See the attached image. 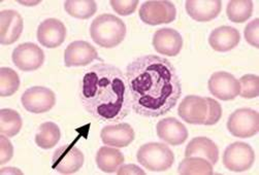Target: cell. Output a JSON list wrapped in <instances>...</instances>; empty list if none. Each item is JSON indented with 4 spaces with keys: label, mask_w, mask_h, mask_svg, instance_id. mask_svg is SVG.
I'll use <instances>...</instances> for the list:
<instances>
[{
    "label": "cell",
    "mask_w": 259,
    "mask_h": 175,
    "mask_svg": "<svg viewBox=\"0 0 259 175\" xmlns=\"http://www.w3.org/2000/svg\"><path fill=\"white\" fill-rule=\"evenodd\" d=\"M132 108L145 118H159L170 111L182 94L175 66L165 58L145 55L126 67Z\"/></svg>",
    "instance_id": "1"
},
{
    "label": "cell",
    "mask_w": 259,
    "mask_h": 175,
    "mask_svg": "<svg viewBox=\"0 0 259 175\" xmlns=\"http://www.w3.org/2000/svg\"><path fill=\"white\" fill-rule=\"evenodd\" d=\"M79 97L86 111L99 122L118 123L132 110L126 77L111 64L98 63L85 71Z\"/></svg>",
    "instance_id": "2"
},
{
    "label": "cell",
    "mask_w": 259,
    "mask_h": 175,
    "mask_svg": "<svg viewBox=\"0 0 259 175\" xmlns=\"http://www.w3.org/2000/svg\"><path fill=\"white\" fill-rule=\"evenodd\" d=\"M90 35L97 45L112 48L124 40L126 36V25L114 15L103 14L95 18L92 22Z\"/></svg>",
    "instance_id": "3"
},
{
    "label": "cell",
    "mask_w": 259,
    "mask_h": 175,
    "mask_svg": "<svg viewBox=\"0 0 259 175\" xmlns=\"http://www.w3.org/2000/svg\"><path fill=\"white\" fill-rule=\"evenodd\" d=\"M137 158L142 166L154 172L165 171L175 162L171 149L167 145L158 142H150L142 145L139 148Z\"/></svg>",
    "instance_id": "4"
},
{
    "label": "cell",
    "mask_w": 259,
    "mask_h": 175,
    "mask_svg": "<svg viewBox=\"0 0 259 175\" xmlns=\"http://www.w3.org/2000/svg\"><path fill=\"white\" fill-rule=\"evenodd\" d=\"M227 129L235 137H252L259 132V113L251 108L237 109L228 118Z\"/></svg>",
    "instance_id": "5"
},
{
    "label": "cell",
    "mask_w": 259,
    "mask_h": 175,
    "mask_svg": "<svg viewBox=\"0 0 259 175\" xmlns=\"http://www.w3.org/2000/svg\"><path fill=\"white\" fill-rule=\"evenodd\" d=\"M176 17V7L167 0H150L144 3L140 9L141 20L151 26L171 23Z\"/></svg>",
    "instance_id": "6"
},
{
    "label": "cell",
    "mask_w": 259,
    "mask_h": 175,
    "mask_svg": "<svg viewBox=\"0 0 259 175\" xmlns=\"http://www.w3.org/2000/svg\"><path fill=\"white\" fill-rule=\"evenodd\" d=\"M255 160L253 148L245 142H234L228 145L223 154V165L232 172L249 170Z\"/></svg>",
    "instance_id": "7"
},
{
    "label": "cell",
    "mask_w": 259,
    "mask_h": 175,
    "mask_svg": "<svg viewBox=\"0 0 259 175\" xmlns=\"http://www.w3.org/2000/svg\"><path fill=\"white\" fill-rule=\"evenodd\" d=\"M208 97L203 98L195 95L186 96L178 108L179 116L191 125H205L209 118Z\"/></svg>",
    "instance_id": "8"
},
{
    "label": "cell",
    "mask_w": 259,
    "mask_h": 175,
    "mask_svg": "<svg viewBox=\"0 0 259 175\" xmlns=\"http://www.w3.org/2000/svg\"><path fill=\"white\" fill-rule=\"evenodd\" d=\"M84 160V154L79 148L73 144H66L55 151L52 159V168L61 174H73L82 168Z\"/></svg>",
    "instance_id": "9"
},
{
    "label": "cell",
    "mask_w": 259,
    "mask_h": 175,
    "mask_svg": "<svg viewBox=\"0 0 259 175\" xmlns=\"http://www.w3.org/2000/svg\"><path fill=\"white\" fill-rule=\"evenodd\" d=\"M23 107L31 113H45L54 107L56 96L45 87H32L26 90L21 98Z\"/></svg>",
    "instance_id": "10"
},
{
    "label": "cell",
    "mask_w": 259,
    "mask_h": 175,
    "mask_svg": "<svg viewBox=\"0 0 259 175\" xmlns=\"http://www.w3.org/2000/svg\"><path fill=\"white\" fill-rule=\"evenodd\" d=\"M14 64L22 71H34L42 66L45 54L42 49L32 42L19 44L13 52Z\"/></svg>",
    "instance_id": "11"
},
{
    "label": "cell",
    "mask_w": 259,
    "mask_h": 175,
    "mask_svg": "<svg viewBox=\"0 0 259 175\" xmlns=\"http://www.w3.org/2000/svg\"><path fill=\"white\" fill-rule=\"evenodd\" d=\"M209 91L216 98L228 101L234 100L240 94V83L231 73L218 71L213 73L209 83Z\"/></svg>",
    "instance_id": "12"
},
{
    "label": "cell",
    "mask_w": 259,
    "mask_h": 175,
    "mask_svg": "<svg viewBox=\"0 0 259 175\" xmlns=\"http://www.w3.org/2000/svg\"><path fill=\"white\" fill-rule=\"evenodd\" d=\"M96 59H98L96 48L83 40L69 43L64 52V64L66 67L86 66Z\"/></svg>",
    "instance_id": "13"
},
{
    "label": "cell",
    "mask_w": 259,
    "mask_h": 175,
    "mask_svg": "<svg viewBox=\"0 0 259 175\" xmlns=\"http://www.w3.org/2000/svg\"><path fill=\"white\" fill-rule=\"evenodd\" d=\"M66 37V28L64 24L54 18H50L41 22L37 29L38 42L48 47L55 48L60 46Z\"/></svg>",
    "instance_id": "14"
},
{
    "label": "cell",
    "mask_w": 259,
    "mask_h": 175,
    "mask_svg": "<svg viewBox=\"0 0 259 175\" xmlns=\"http://www.w3.org/2000/svg\"><path fill=\"white\" fill-rule=\"evenodd\" d=\"M24 22L21 15L14 10L0 13V43L9 45L15 43L21 36Z\"/></svg>",
    "instance_id": "15"
},
{
    "label": "cell",
    "mask_w": 259,
    "mask_h": 175,
    "mask_svg": "<svg viewBox=\"0 0 259 175\" xmlns=\"http://www.w3.org/2000/svg\"><path fill=\"white\" fill-rule=\"evenodd\" d=\"M153 46L160 55L176 57L182 49L183 38L175 29L162 28L154 33Z\"/></svg>",
    "instance_id": "16"
},
{
    "label": "cell",
    "mask_w": 259,
    "mask_h": 175,
    "mask_svg": "<svg viewBox=\"0 0 259 175\" xmlns=\"http://www.w3.org/2000/svg\"><path fill=\"white\" fill-rule=\"evenodd\" d=\"M100 137L106 145L121 148L128 146L135 140L136 133L131 125L121 123L103 127L100 132Z\"/></svg>",
    "instance_id": "17"
},
{
    "label": "cell",
    "mask_w": 259,
    "mask_h": 175,
    "mask_svg": "<svg viewBox=\"0 0 259 175\" xmlns=\"http://www.w3.org/2000/svg\"><path fill=\"white\" fill-rule=\"evenodd\" d=\"M156 131L161 140L175 146L183 144L188 138L187 128L175 118H166L159 121Z\"/></svg>",
    "instance_id": "18"
},
{
    "label": "cell",
    "mask_w": 259,
    "mask_h": 175,
    "mask_svg": "<svg viewBox=\"0 0 259 175\" xmlns=\"http://www.w3.org/2000/svg\"><path fill=\"white\" fill-rule=\"evenodd\" d=\"M220 0H188L186 11L191 19L197 22H209L217 18L221 12Z\"/></svg>",
    "instance_id": "19"
},
{
    "label": "cell",
    "mask_w": 259,
    "mask_h": 175,
    "mask_svg": "<svg viewBox=\"0 0 259 175\" xmlns=\"http://www.w3.org/2000/svg\"><path fill=\"white\" fill-rule=\"evenodd\" d=\"M241 40L238 29L230 26H221L213 30L209 37L211 47L217 52H228L234 49Z\"/></svg>",
    "instance_id": "20"
},
{
    "label": "cell",
    "mask_w": 259,
    "mask_h": 175,
    "mask_svg": "<svg viewBox=\"0 0 259 175\" xmlns=\"http://www.w3.org/2000/svg\"><path fill=\"white\" fill-rule=\"evenodd\" d=\"M185 157H200L215 165L219 159V149L214 141L206 137H195L187 145Z\"/></svg>",
    "instance_id": "21"
},
{
    "label": "cell",
    "mask_w": 259,
    "mask_h": 175,
    "mask_svg": "<svg viewBox=\"0 0 259 175\" xmlns=\"http://www.w3.org/2000/svg\"><path fill=\"white\" fill-rule=\"evenodd\" d=\"M123 163L124 156L117 147L102 146L96 154L97 167L106 173L116 172Z\"/></svg>",
    "instance_id": "22"
},
{
    "label": "cell",
    "mask_w": 259,
    "mask_h": 175,
    "mask_svg": "<svg viewBox=\"0 0 259 175\" xmlns=\"http://www.w3.org/2000/svg\"><path fill=\"white\" fill-rule=\"evenodd\" d=\"M61 132L55 123L47 122L41 124L35 135V143L42 149L54 147L60 140Z\"/></svg>",
    "instance_id": "23"
},
{
    "label": "cell",
    "mask_w": 259,
    "mask_h": 175,
    "mask_svg": "<svg viewBox=\"0 0 259 175\" xmlns=\"http://www.w3.org/2000/svg\"><path fill=\"white\" fill-rule=\"evenodd\" d=\"M179 173L182 175H212L213 165L200 157H186L179 165Z\"/></svg>",
    "instance_id": "24"
},
{
    "label": "cell",
    "mask_w": 259,
    "mask_h": 175,
    "mask_svg": "<svg viewBox=\"0 0 259 175\" xmlns=\"http://www.w3.org/2000/svg\"><path fill=\"white\" fill-rule=\"evenodd\" d=\"M20 114L11 108L0 109V133L8 137L16 136L22 128Z\"/></svg>",
    "instance_id": "25"
},
{
    "label": "cell",
    "mask_w": 259,
    "mask_h": 175,
    "mask_svg": "<svg viewBox=\"0 0 259 175\" xmlns=\"http://www.w3.org/2000/svg\"><path fill=\"white\" fill-rule=\"evenodd\" d=\"M65 12L76 19H89L97 11L96 3L93 0H67L64 3Z\"/></svg>",
    "instance_id": "26"
},
{
    "label": "cell",
    "mask_w": 259,
    "mask_h": 175,
    "mask_svg": "<svg viewBox=\"0 0 259 175\" xmlns=\"http://www.w3.org/2000/svg\"><path fill=\"white\" fill-rule=\"evenodd\" d=\"M253 13V3L250 0H231L226 8L228 19L234 23L248 21Z\"/></svg>",
    "instance_id": "27"
},
{
    "label": "cell",
    "mask_w": 259,
    "mask_h": 175,
    "mask_svg": "<svg viewBox=\"0 0 259 175\" xmlns=\"http://www.w3.org/2000/svg\"><path fill=\"white\" fill-rule=\"evenodd\" d=\"M20 87L18 73L10 67L0 68V96L10 97L14 95Z\"/></svg>",
    "instance_id": "28"
},
{
    "label": "cell",
    "mask_w": 259,
    "mask_h": 175,
    "mask_svg": "<svg viewBox=\"0 0 259 175\" xmlns=\"http://www.w3.org/2000/svg\"><path fill=\"white\" fill-rule=\"evenodd\" d=\"M240 94L243 98L253 99L259 96V78L255 74H245L240 81Z\"/></svg>",
    "instance_id": "29"
},
{
    "label": "cell",
    "mask_w": 259,
    "mask_h": 175,
    "mask_svg": "<svg viewBox=\"0 0 259 175\" xmlns=\"http://www.w3.org/2000/svg\"><path fill=\"white\" fill-rule=\"evenodd\" d=\"M110 5L120 16H129L136 12L139 2L138 0H112Z\"/></svg>",
    "instance_id": "30"
},
{
    "label": "cell",
    "mask_w": 259,
    "mask_h": 175,
    "mask_svg": "<svg viewBox=\"0 0 259 175\" xmlns=\"http://www.w3.org/2000/svg\"><path fill=\"white\" fill-rule=\"evenodd\" d=\"M245 38L249 44L258 48L259 47V19H254L250 22L244 31Z\"/></svg>",
    "instance_id": "31"
},
{
    "label": "cell",
    "mask_w": 259,
    "mask_h": 175,
    "mask_svg": "<svg viewBox=\"0 0 259 175\" xmlns=\"http://www.w3.org/2000/svg\"><path fill=\"white\" fill-rule=\"evenodd\" d=\"M14 155V147L8 136L3 135L0 137V164L4 165L11 161Z\"/></svg>",
    "instance_id": "32"
},
{
    "label": "cell",
    "mask_w": 259,
    "mask_h": 175,
    "mask_svg": "<svg viewBox=\"0 0 259 175\" xmlns=\"http://www.w3.org/2000/svg\"><path fill=\"white\" fill-rule=\"evenodd\" d=\"M208 101H209L210 109H209V118L205 122V126H212V125H215L220 121L222 116V108H221V105L216 101L215 99L208 97Z\"/></svg>",
    "instance_id": "33"
},
{
    "label": "cell",
    "mask_w": 259,
    "mask_h": 175,
    "mask_svg": "<svg viewBox=\"0 0 259 175\" xmlns=\"http://www.w3.org/2000/svg\"><path fill=\"white\" fill-rule=\"evenodd\" d=\"M117 173L122 174H145V171H143L140 167L136 165H125L122 166L117 170Z\"/></svg>",
    "instance_id": "34"
}]
</instances>
